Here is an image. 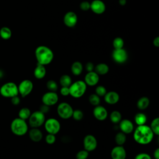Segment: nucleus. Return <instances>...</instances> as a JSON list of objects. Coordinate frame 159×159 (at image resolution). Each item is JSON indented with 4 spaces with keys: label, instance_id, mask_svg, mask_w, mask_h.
Returning <instances> with one entry per match:
<instances>
[{
    "label": "nucleus",
    "instance_id": "1",
    "mask_svg": "<svg viewBox=\"0 0 159 159\" xmlns=\"http://www.w3.org/2000/svg\"><path fill=\"white\" fill-rule=\"evenodd\" d=\"M134 140L140 145H148L152 141L154 134L150 127L146 124L137 125L134 130Z\"/></svg>",
    "mask_w": 159,
    "mask_h": 159
},
{
    "label": "nucleus",
    "instance_id": "2",
    "mask_svg": "<svg viewBox=\"0 0 159 159\" xmlns=\"http://www.w3.org/2000/svg\"><path fill=\"white\" fill-rule=\"evenodd\" d=\"M35 56L37 63L44 66L50 64L53 59V53L52 50L43 45L39 46L35 49Z\"/></svg>",
    "mask_w": 159,
    "mask_h": 159
},
{
    "label": "nucleus",
    "instance_id": "3",
    "mask_svg": "<svg viewBox=\"0 0 159 159\" xmlns=\"http://www.w3.org/2000/svg\"><path fill=\"white\" fill-rule=\"evenodd\" d=\"M10 128L11 132L17 136H23L29 131V126L26 121L19 117L12 120Z\"/></svg>",
    "mask_w": 159,
    "mask_h": 159
},
{
    "label": "nucleus",
    "instance_id": "4",
    "mask_svg": "<svg viewBox=\"0 0 159 159\" xmlns=\"http://www.w3.org/2000/svg\"><path fill=\"white\" fill-rule=\"evenodd\" d=\"M87 89V85L83 80H77L72 83L69 86L70 95L73 98H80L82 97Z\"/></svg>",
    "mask_w": 159,
    "mask_h": 159
},
{
    "label": "nucleus",
    "instance_id": "5",
    "mask_svg": "<svg viewBox=\"0 0 159 159\" xmlns=\"http://www.w3.org/2000/svg\"><path fill=\"white\" fill-rule=\"evenodd\" d=\"M0 94L6 98H11L19 95L17 85L14 82H7L0 87Z\"/></svg>",
    "mask_w": 159,
    "mask_h": 159
},
{
    "label": "nucleus",
    "instance_id": "6",
    "mask_svg": "<svg viewBox=\"0 0 159 159\" xmlns=\"http://www.w3.org/2000/svg\"><path fill=\"white\" fill-rule=\"evenodd\" d=\"M29 120V125L31 128H39L45 121V116L39 110L31 113Z\"/></svg>",
    "mask_w": 159,
    "mask_h": 159
},
{
    "label": "nucleus",
    "instance_id": "7",
    "mask_svg": "<svg viewBox=\"0 0 159 159\" xmlns=\"http://www.w3.org/2000/svg\"><path fill=\"white\" fill-rule=\"evenodd\" d=\"M73 109L71 106L66 102H60L57 108L58 116L63 119H68L71 117Z\"/></svg>",
    "mask_w": 159,
    "mask_h": 159
},
{
    "label": "nucleus",
    "instance_id": "8",
    "mask_svg": "<svg viewBox=\"0 0 159 159\" xmlns=\"http://www.w3.org/2000/svg\"><path fill=\"white\" fill-rule=\"evenodd\" d=\"M43 124L45 129L48 134L56 135L60 132L61 129L60 122L55 118H49L45 120Z\"/></svg>",
    "mask_w": 159,
    "mask_h": 159
},
{
    "label": "nucleus",
    "instance_id": "9",
    "mask_svg": "<svg viewBox=\"0 0 159 159\" xmlns=\"http://www.w3.org/2000/svg\"><path fill=\"white\" fill-rule=\"evenodd\" d=\"M17 87L19 94H20L21 97L25 98L29 95L32 91L34 84L31 80L26 79L21 81Z\"/></svg>",
    "mask_w": 159,
    "mask_h": 159
},
{
    "label": "nucleus",
    "instance_id": "10",
    "mask_svg": "<svg viewBox=\"0 0 159 159\" xmlns=\"http://www.w3.org/2000/svg\"><path fill=\"white\" fill-rule=\"evenodd\" d=\"M98 146V141L96 138L91 134L86 135L83 139L84 149L88 152L94 151Z\"/></svg>",
    "mask_w": 159,
    "mask_h": 159
},
{
    "label": "nucleus",
    "instance_id": "11",
    "mask_svg": "<svg viewBox=\"0 0 159 159\" xmlns=\"http://www.w3.org/2000/svg\"><path fill=\"white\" fill-rule=\"evenodd\" d=\"M58 101V96L56 92L48 91L43 94L42 97V104L48 106L56 104Z\"/></svg>",
    "mask_w": 159,
    "mask_h": 159
},
{
    "label": "nucleus",
    "instance_id": "12",
    "mask_svg": "<svg viewBox=\"0 0 159 159\" xmlns=\"http://www.w3.org/2000/svg\"><path fill=\"white\" fill-rule=\"evenodd\" d=\"M112 57L113 60L117 63H123L125 62L128 58L127 53L123 48L114 49L112 52Z\"/></svg>",
    "mask_w": 159,
    "mask_h": 159
},
{
    "label": "nucleus",
    "instance_id": "13",
    "mask_svg": "<svg viewBox=\"0 0 159 159\" xmlns=\"http://www.w3.org/2000/svg\"><path fill=\"white\" fill-rule=\"evenodd\" d=\"M94 117L98 120L102 121L107 119L108 116V112L107 109L102 106L98 105L94 107L93 111Z\"/></svg>",
    "mask_w": 159,
    "mask_h": 159
},
{
    "label": "nucleus",
    "instance_id": "14",
    "mask_svg": "<svg viewBox=\"0 0 159 159\" xmlns=\"http://www.w3.org/2000/svg\"><path fill=\"white\" fill-rule=\"evenodd\" d=\"M127 156L126 150L122 145L114 147L111 152L112 159H125Z\"/></svg>",
    "mask_w": 159,
    "mask_h": 159
},
{
    "label": "nucleus",
    "instance_id": "15",
    "mask_svg": "<svg viewBox=\"0 0 159 159\" xmlns=\"http://www.w3.org/2000/svg\"><path fill=\"white\" fill-rule=\"evenodd\" d=\"M99 81V75L95 71H92L88 72L84 76V83L89 86H96Z\"/></svg>",
    "mask_w": 159,
    "mask_h": 159
},
{
    "label": "nucleus",
    "instance_id": "16",
    "mask_svg": "<svg viewBox=\"0 0 159 159\" xmlns=\"http://www.w3.org/2000/svg\"><path fill=\"white\" fill-rule=\"evenodd\" d=\"M119 129L121 132L125 134L132 133L134 130V125L133 122L127 119H124L119 122Z\"/></svg>",
    "mask_w": 159,
    "mask_h": 159
},
{
    "label": "nucleus",
    "instance_id": "17",
    "mask_svg": "<svg viewBox=\"0 0 159 159\" xmlns=\"http://www.w3.org/2000/svg\"><path fill=\"white\" fill-rule=\"evenodd\" d=\"M104 99L105 102L111 105L116 104H117L120 99L119 94L114 91H111L106 93V94L104 96Z\"/></svg>",
    "mask_w": 159,
    "mask_h": 159
},
{
    "label": "nucleus",
    "instance_id": "18",
    "mask_svg": "<svg viewBox=\"0 0 159 159\" xmlns=\"http://www.w3.org/2000/svg\"><path fill=\"white\" fill-rule=\"evenodd\" d=\"M90 9L96 14H101L105 11V4L101 0H94L90 3Z\"/></svg>",
    "mask_w": 159,
    "mask_h": 159
},
{
    "label": "nucleus",
    "instance_id": "19",
    "mask_svg": "<svg viewBox=\"0 0 159 159\" xmlns=\"http://www.w3.org/2000/svg\"><path fill=\"white\" fill-rule=\"evenodd\" d=\"M77 16L73 12H68L64 16L63 21L65 24L69 27H74L77 22Z\"/></svg>",
    "mask_w": 159,
    "mask_h": 159
},
{
    "label": "nucleus",
    "instance_id": "20",
    "mask_svg": "<svg viewBox=\"0 0 159 159\" xmlns=\"http://www.w3.org/2000/svg\"><path fill=\"white\" fill-rule=\"evenodd\" d=\"M28 132L30 139L34 142H39L43 138V134L39 128H31Z\"/></svg>",
    "mask_w": 159,
    "mask_h": 159
},
{
    "label": "nucleus",
    "instance_id": "21",
    "mask_svg": "<svg viewBox=\"0 0 159 159\" xmlns=\"http://www.w3.org/2000/svg\"><path fill=\"white\" fill-rule=\"evenodd\" d=\"M46 73H47V71L45 66L41 64L37 63L34 71V75L35 78L38 80H42L45 76Z\"/></svg>",
    "mask_w": 159,
    "mask_h": 159
},
{
    "label": "nucleus",
    "instance_id": "22",
    "mask_svg": "<svg viewBox=\"0 0 159 159\" xmlns=\"http://www.w3.org/2000/svg\"><path fill=\"white\" fill-rule=\"evenodd\" d=\"M150 104V99L147 96L140 98L137 102V107L139 109L142 111L146 109Z\"/></svg>",
    "mask_w": 159,
    "mask_h": 159
},
{
    "label": "nucleus",
    "instance_id": "23",
    "mask_svg": "<svg viewBox=\"0 0 159 159\" xmlns=\"http://www.w3.org/2000/svg\"><path fill=\"white\" fill-rule=\"evenodd\" d=\"M83 70V66L82 63L80 61H75L73 63L71 66V73L75 75L78 76L81 74Z\"/></svg>",
    "mask_w": 159,
    "mask_h": 159
},
{
    "label": "nucleus",
    "instance_id": "24",
    "mask_svg": "<svg viewBox=\"0 0 159 159\" xmlns=\"http://www.w3.org/2000/svg\"><path fill=\"white\" fill-rule=\"evenodd\" d=\"M95 72L99 75H104L109 72V68L108 65L104 63H101L98 64L95 67Z\"/></svg>",
    "mask_w": 159,
    "mask_h": 159
},
{
    "label": "nucleus",
    "instance_id": "25",
    "mask_svg": "<svg viewBox=\"0 0 159 159\" xmlns=\"http://www.w3.org/2000/svg\"><path fill=\"white\" fill-rule=\"evenodd\" d=\"M134 121L137 125H144L147 121V116L144 113L138 112L134 116Z\"/></svg>",
    "mask_w": 159,
    "mask_h": 159
},
{
    "label": "nucleus",
    "instance_id": "26",
    "mask_svg": "<svg viewBox=\"0 0 159 159\" xmlns=\"http://www.w3.org/2000/svg\"><path fill=\"white\" fill-rule=\"evenodd\" d=\"M12 36V31L7 27H2L0 29V37L3 40H9Z\"/></svg>",
    "mask_w": 159,
    "mask_h": 159
},
{
    "label": "nucleus",
    "instance_id": "27",
    "mask_svg": "<svg viewBox=\"0 0 159 159\" xmlns=\"http://www.w3.org/2000/svg\"><path fill=\"white\" fill-rule=\"evenodd\" d=\"M109 118L113 124H119V122L122 120V114L119 111L114 110L111 112Z\"/></svg>",
    "mask_w": 159,
    "mask_h": 159
},
{
    "label": "nucleus",
    "instance_id": "28",
    "mask_svg": "<svg viewBox=\"0 0 159 159\" xmlns=\"http://www.w3.org/2000/svg\"><path fill=\"white\" fill-rule=\"evenodd\" d=\"M61 87H69L72 83V80L68 75H63L59 80Z\"/></svg>",
    "mask_w": 159,
    "mask_h": 159
},
{
    "label": "nucleus",
    "instance_id": "29",
    "mask_svg": "<svg viewBox=\"0 0 159 159\" xmlns=\"http://www.w3.org/2000/svg\"><path fill=\"white\" fill-rule=\"evenodd\" d=\"M31 111L30 110L29 108L28 107H22L21 108L19 112H18V117L26 120L27 119H28L31 114Z\"/></svg>",
    "mask_w": 159,
    "mask_h": 159
},
{
    "label": "nucleus",
    "instance_id": "30",
    "mask_svg": "<svg viewBox=\"0 0 159 159\" xmlns=\"http://www.w3.org/2000/svg\"><path fill=\"white\" fill-rule=\"evenodd\" d=\"M126 134L122 132H119L115 136V142L117 145H123L126 142Z\"/></svg>",
    "mask_w": 159,
    "mask_h": 159
},
{
    "label": "nucleus",
    "instance_id": "31",
    "mask_svg": "<svg viewBox=\"0 0 159 159\" xmlns=\"http://www.w3.org/2000/svg\"><path fill=\"white\" fill-rule=\"evenodd\" d=\"M149 127L151 129L154 135H159V118L157 117L153 119L152 120L150 123V125Z\"/></svg>",
    "mask_w": 159,
    "mask_h": 159
},
{
    "label": "nucleus",
    "instance_id": "32",
    "mask_svg": "<svg viewBox=\"0 0 159 159\" xmlns=\"http://www.w3.org/2000/svg\"><path fill=\"white\" fill-rule=\"evenodd\" d=\"M88 100H89V103L94 106H96L98 105H99L100 104V102H101V99H100V97L98 96L95 93H93V94H91L89 95V98H88Z\"/></svg>",
    "mask_w": 159,
    "mask_h": 159
},
{
    "label": "nucleus",
    "instance_id": "33",
    "mask_svg": "<svg viewBox=\"0 0 159 159\" xmlns=\"http://www.w3.org/2000/svg\"><path fill=\"white\" fill-rule=\"evenodd\" d=\"M46 86L49 91L56 92L58 89V84L55 80H50L46 83Z\"/></svg>",
    "mask_w": 159,
    "mask_h": 159
},
{
    "label": "nucleus",
    "instance_id": "34",
    "mask_svg": "<svg viewBox=\"0 0 159 159\" xmlns=\"http://www.w3.org/2000/svg\"><path fill=\"white\" fill-rule=\"evenodd\" d=\"M83 117H84V113L80 109L73 110L72 116H71V117H73V119H75V120L79 121V120H81L83 118Z\"/></svg>",
    "mask_w": 159,
    "mask_h": 159
},
{
    "label": "nucleus",
    "instance_id": "35",
    "mask_svg": "<svg viewBox=\"0 0 159 159\" xmlns=\"http://www.w3.org/2000/svg\"><path fill=\"white\" fill-rule=\"evenodd\" d=\"M124 40L120 37H117L114 39L112 45L115 49H119V48H122L124 46Z\"/></svg>",
    "mask_w": 159,
    "mask_h": 159
},
{
    "label": "nucleus",
    "instance_id": "36",
    "mask_svg": "<svg viewBox=\"0 0 159 159\" xmlns=\"http://www.w3.org/2000/svg\"><path fill=\"white\" fill-rule=\"evenodd\" d=\"M106 93H107V89L102 85H99L96 86L95 89V94H96L99 97H104Z\"/></svg>",
    "mask_w": 159,
    "mask_h": 159
},
{
    "label": "nucleus",
    "instance_id": "37",
    "mask_svg": "<svg viewBox=\"0 0 159 159\" xmlns=\"http://www.w3.org/2000/svg\"><path fill=\"white\" fill-rule=\"evenodd\" d=\"M89 156V152L86 150H81L76 154V159H87Z\"/></svg>",
    "mask_w": 159,
    "mask_h": 159
},
{
    "label": "nucleus",
    "instance_id": "38",
    "mask_svg": "<svg viewBox=\"0 0 159 159\" xmlns=\"http://www.w3.org/2000/svg\"><path fill=\"white\" fill-rule=\"evenodd\" d=\"M45 142L48 145H52L56 142V137L55 135L52 134H48L45 136Z\"/></svg>",
    "mask_w": 159,
    "mask_h": 159
},
{
    "label": "nucleus",
    "instance_id": "39",
    "mask_svg": "<svg viewBox=\"0 0 159 159\" xmlns=\"http://www.w3.org/2000/svg\"><path fill=\"white\" fill-rule=\"evenodd\" d=\"M134 159H152V157L147 153H140L135 157Z\"/></svg>",
    "mask_w": 159,
    "mask_h": 159
},
{
    "label": "nucleus",
    "instance_id": "40",
    "mask_svg": "<svg viewBox=\"0 0 159 159\" xmlns=\"http://www.w3.org/2000/svg\"><path fill=\"white\" fill-rule=\"evenodd\" d=\"M80 8L83 11H88L90 9V3L88 1H83L80 5Z\"/></svg>",
    "mask_w": 159,
    "mask_h": 159
},
{
    "label": "nucleus",
    "instance_id": "41",
    "mask_svg": "<svg viewBox=\"0 0 159 159\" xmlns=\"http://www.w3.org/2000/svg\"><path fill=\"white\" fill-rule=\"evenodd\" d=\"M50 110V106H47V105H45V104H42L40 106V108H39V111H40V112H42V113H43L44 114L48 113Z\"/></svg>",
    "mask_w": 159,
    "mask_h": 159
},
{
    "label": "nucleus",
    "instance_id": "42",
    "mask_svg": "<svg viewBox=\"0 0 159 159\" xmlns=\"http://www.w3.org/2000/svg\"><path fill=\"white\" fill-rule=\"evenodd\" d=\"M11 103L14 106H17L20 102V98L19 97L18 95L11 98Z\"/></svg>",
    "mask_w": 159,
    "mask_h": 159
},
{
    "label": "nucleus",
    "instance_id": "43",
    "mask_svg": "<svg viewBox=\"0 0 159 159\" xmlns=\"http://www.w3.org/2000/svg\"><path fill=\"white\" fill-rule=\"evenodd\" d=\"M60 94L63 96H67L70 95L69 87H61L60 89Z\"/></svg>",
    "mask_w": 159,
    "mask_h": 159
},
{
    "label": "nucleus",
    "instance_id": "44",
    "mask_svg": "<svg viewBox=\"0 0 159 159\" xmlns=\"http://www.w3.org/2000/svg\"><path fill=\"white\" fill-rule=\"evenodd\" d=\"M86 70L88 72H89V71H93L94 68V65L93 63L91 62H88L86 64Z\"/></svg>",
    "mask_w": 159,
    "mask_h": 159
},
{
    "label": "nucleus",
    "instance_id": "45",
    "mask_svg": "<svg viewBox=\"0 0 159 159\" xmlns=\"http://www.w3.org/2000/svg\"><path fill=\"white\" fill-rule=\"evenodd\" d=\"M153 157L155 159H159V148H157L153 152Z\"/></svg>",
    "mask_w": 159,
    "mask_h": 159
},
{
    "label": "nucleus",
    "instance_id": "46",
    "mask_svg": "<svg viewBox=\"0 0 159 159\" xmlns=\"http://www.w3.org/2000/svg\"><path fill=\"white\" fill-rule=\"evenodd\" d=\"M153 45L155 47H158L159 46V37H156L154 40H153Z\"/></svg>",
    "mask_w": 159,
    "mask_h": 159
},
{
    "label": "nucleus",
    "instance_id": "47",
    "mask_svg": "<svg viewBox=\"0 0 159 159\" xmlns=\"http://www.w3.org/2000/svg\"><path fill=\"white\" fill-rule=\"evenodd\" d=\"M119 2L121 6H124L126 4V0H119Z\"/></svg>",
    "mask_w": 159,
    "mask_h": 159
}]
</instances>
